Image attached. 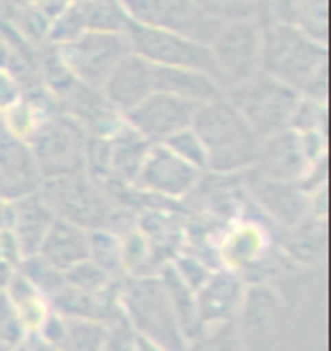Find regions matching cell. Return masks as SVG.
I'll return each mask as SVG.
<instances>
[{
    "label": "cell",
    "instance_id": "6da1fadb",
    "mask_svg": "<svg viewBox=\"0 0 331 351\" xmlns=\"http://www.w3.org/2000/svg\"><path fill=\"white\" fill-rule=\"evenodd\" d=\"M261 71L327 104V46L297 25L261 27Z\"/></svg>",
    "mask_w": 331,
    "mask_h": 351
},
{
    "label": "cell",
    "instance_id": "7a4b0ae2",
    "mask_svg": "<svg viewBox=\"0 0 331 351\" xmlns=\"http://www.w3.org/2000/svg\"><path fill=\"white\" fill-rule=\"evenodd\" d=\"M191 127L205 145L207 173L236 175L254 168L261 138L225 95L200 104Z\"/></svg>",
    "mask_w": 331,
    "mask_h": 351
},
{
    "label": "cell",
    "instance_id": "3957f363",
    "mask_svg": "<svg viewBox=\"0 0 331 351\" xmlns=\"http://www.w3.org/2000/svg\"><path fill=\"white\" fill-rule=\"evenodd\" d=\"M39 195L55 213V218L73 222L87 231H114L120 220V206L100 186L93 184L84 173L69 177L43 179Z\"/></svg>",
    "mask_w": 331,
    "mask_h": 351
},
{
    "label": "cell",
    "instance_id": "277c9868",
    "mask_svg": "<svg viewBox=\"0 0 331 351\" xmlns=\"http://www.w3.org/2000/svg\"><path fill=\"white\" fill-rule=\"evenodd\" d=\"M225 98L238 109V114L245 118L254 134L263 138L275 132L288 130L297 104L304 95L261 71L245 84L229 88Z\"/></svg>",
    "mask_w": 331,
    "mask_h": 351
},
{
    "label": "cell",
    "instance_id": "5b68a950",
    "mask_svg": "<svg viewBox=\"0 0 331 351\" xmlns=\"http://www.w3.org/2000/svg\"><path fill=\"white\" fill-rule=\"evenodd\" d=\"M125 319L137 333L155 340L166 351H186V338L163 293L159 276L132 279L120 290Z\"/></svg>",
    "mask_w": 331,
    "mask_h": 351
},
{
    "label": "cell",
    "instance_id": "8992f818",
    "mask_svg": "<svg viewBox=\"0 0 331 351\" xmlns=\"http://www.w3.org/2000/svg\"><path fill=\"white\" fill-rule=\"evenodd\" d=\"M89 134L66 111H55L41 121L27 145L43 179L84 173V145Z\"/></svg>",
    "mask_w": 331,
    "mask_h": 351
},
{
    "label": "cell",
    "instance_id": "52a82bcc",
    "mask_svg": "<svg viewBox=\"0 0 331 351\" xmlns=\"http://www.w3.org/2000/svg\"><path fill=\"white\" fill-rule=\"evenodd\" d=\"M209 50L216 64L218 84L227 93L261 73V25L254 19L227 21L209 43Z\"/></svg>",
    "mask_w": 331,
    "mask_h": 351
},
{
    "label": "cell",
    "instance_id": "ba28073f",
    "mask_svg": "<svg viewBox=\"0 0 331 351\" xmlns=\"http://www.w3.org/2000/svg\"><path fill=\"white\" fill-rule=\"evenodd\" d=\"M120 5L132 23L182 34L205 46L214 41L225 23L207 14L195 0H120Z\"/></svg>",
    "mask_w": 331,
    "mask_h": 351
},
{
    "label": "cell",
    "instance_id": "9c48e42d",
    "mask_svg": "<svg viewBox=\"0 0 331 351\" xmlns=\"http://www.w3.org/2000/svg\"><path fill=\"white\" fill-rule=\"evenodd\" d=\"M73 77L100 91L118 62L132 52L127 32H84L75 41L57 48Z\"/></svg>",
    "mask_w": 331,
    "mask_h": 351
},
{
    "label": "cell",
    "instance_id": "30bf717a",
    "mask_svg": "<svg viewBox=\"0 0 331 351\" xmlns=\"http://www.w3.org/2000/svg\"><path fill=\"white\" fill-rule=\"evenodd\" d=\"M125 32L130 36V46L134 55L148 59L150 64L200 71V73L212 75L218 82L212 50H209V46H205V43L191 41L182 34L166 32V29L143 27V25L132 23V21Z\"/></svg>",
    "mask_w": 331,
    "mask_h": 351
},
{
    "label": "cell",
    "instance_id": "8fae6325",
    "mask_svg": "<svg viewBox=\"0 0 331 351\" xmlns=\"http://www.w3.org/2000/svg\"><path fill=\"white\" fill-rule=\"evenodd\" d=\"M198 107L200 104L177 98V95L155 91L146 100H141L137 107L123 114V121L132 130H137L148 143L159 145L166 143L172 134L191 127Z\"/></svg>",
    "mask_w": 331,
    "mask_h": 351
},
{
    "label": "cell",
    "instance_id": "7c38bea8",
    "mask_svg": "<svg viewBox=\"0 0 331 351\" xmlns=\"http://www.w3.org/2000/svg\"><path fill=\"white\" fill-rule=\"evenodd\" d=\"M202 175V170L193 168L159 143L150 147L132 189L161 199H184L198 186Z\"/></svg>",
    "mask_w": 331,
    "mask_h": 351
},
{
    "label": "cell",
    "instance_id": "4fadbf2b",
    "mask_svg": "<svg viewBox=\"0 0 331 351\" xmlns=\"http://www.w3.org/2000/svg\"><path fill=\"white\" fill-rule=\"evenodd\" d=\"M311 168L313 166L304 152L302 136L288 127V130L275 132L259 141L257 161L250 170L259 177L273 179V182L302 184Z\"/></svg>",
    "mask_w": 331,
    "mask_h": 351
},
{
    "label": "cell",
    "instance_id": "5bb4252c",
    "mask_svg": "<svg viewBox=\"0 0 331 351\" xmlns=\"http://www.w3.org/2000/svg\"><path fill=\"white\" fill-rule=\"evenodd\" d=\"M247 189H250V195L261 211L284 229L297 227L299 222L313 215L311 193L304 191L299 184L273 182V179L252 173Z\"/></svg>",
    "mask_w": 331,
    "mask_h": 351
},
{
    "label": "cell",
    "instance_id": "9a60e30c",
    "mask_svg": "<svg viewBox=\"0 0 331 351\" xmlns=\"http://www.w3.org/2000/svg\"><path fill=\"white\" fill-rule=\"evenodd\" d=\"M43 177L25 141L16 138L0 121V199H21L39 193Z\"/></svg>",
    "mask_w": 331,
    "mask_h": 351
},
{
    "label": "cell",
    "instance_id": "2e32d148",
    "mask_svg": "<svg viewBox=\"0 0 331 351\" xmlns=\"http://www.w3.org/2000/svg\"><path fill=\"white\" fill-rule=\"evenodd\" d=\"M245 283L236 270H218L209 274L200 290H195V311L200 326H218L238 315L243 304Z\"/></svg>",
    "mask_w": 331,
    "mask_h": 351
},
{
    "label": "cell",
    "instance_id": "e0dca14e",
    "mask_svg": "<svg viewBox=\"0 0 331 351\" xmlns=\"http://www.w3.org/2000/svg\"><path fill=\"white\" fill-rule=\"evenodd\" d=\"M100 93L120 116L127 114L141 100H146L150 93H155V64L130 52L111 71Z\"/></svg>",
    "mask_w": 331,
    "mask_h": 351
},
{
    "label": "cell",
    "instance_id": "ac0fdd59",
    "mask_svg": "<svg viewBox=\"0 0 331 351\" xmlns=\"http://www.w3.org/2000/svg\"><path fill=\"white\" fill-rule=\"evenodd\" d=\"M89 250H91V243H89L87 229L73 225V222H66L62 218H55L46 238H43L39 254L46 261H50L57 270L66 272L73 265L87 261Z\"/></svg>",
    "mask_w": 331,
    "mask_h": 351
},
{
    "label": "cell",
    "instance_id": "d6986e66",
    "mask_svg": "<svg viewBox=\"0 0 331 351\" xmlns=\"http://www.w3.org/2000/svg\"><path fill=\"white\" fill-rule=\"evenodd\" d=\"M155 91L177 95L195 104L212 102L222 98L225 91L218 82L207 73L191 69H175V66H157L155 64Z\"/></svg>",
    "mask_w": 331,
    "mask_h": 351
},
{
    "label": "cell",
    "instance_id": "ffe728a7",
    "mask_svg": "<svg viewBox=\"0 0 331 351\" xmlns=\"http://www.w3.org/2000/svg\"><path fill=\"white\" fill-rule=\"evenodd\" d=\"M279 313V302L266 286H252L245 290L243 304L238 308L240 335L247 347H257L273 333L275 317Z\"/></svg>",
    "mask_w": 331,
    "mask_h": 351
},
{
    "label": "cell",
    "instance_id": "44dd1931",
    "mask_svg": "<svg viewBox=\"0 0 331 351\" xmlns=\"http://www.w3.org/2000/svg\"><path fill=\"white\" fill-rule=\"evenodd\" d=\"M55 222V213L43 202L39 193L25 195L21 199H14V236L21 245L23 256L39 254V247L46 238L48 229Z\"/></svg>",
    "mask_w": 331,
    "mask_h": 351
},
{
    "label": "cell",
    "instance_id": "7402d4cb",
    "mask_svg": "<svg viewBox=\"0 0 331 351\" xmlns=\"http://www.w3.org/2000/svg\"><path fill=\"white\" fill-rule=\"evenodd\" d=\"M152 143H148L137 130L123 121V125L109 136V152H111V175L118 184L132 186L139 170L146 161Z\"/></svg>",
    "mask_w": 331,
    "mask_h": 351
},
{
    "label": "cell",
    "instance_id": "603a6c76",
    "mask_svg": "<svg viewBox=\"0 0 331 351\" xmlns=\"http://www.w3.org/2000/svg\"><path fill=\"white\" fill-rule=\"evenodd\" d=\"M266 231L252 220H240L234 229L227 231L220 245V256L229 270L250 267L266 252Z\"/></svg>",
    "mask_w": 331,
    "mask_h": 351
},
{
    "label": "cell",
    "instance_id": "cb8c5ba5",
    "mask_svg": "<svg viewBox=\"0 0 331 351\" xmlns=\"http://www.w3.org/2000/svg\"><path fill=\"white\" fill-rule=\"evenodd\" d=\"M5 293L10 297V302L14 304V308H16L27 335H34L39 331V326L43 324L46 315L50 313L48 300L16 270H14L10 283H7Z\"/></svg>",
    "mask_w": 331,
    "mask_h": 351
},
{
    "label": "cell",
    "instance_id": "d4e9b609",
    "mask_svg": "<svg viewBox=\"0 0 331 351\" xmlns=\"http://www.w3.org/2000/svg\"><path fill=\"white\" fill-rule=\"evenodd\" d=\"M159 281L163 286V293L168 297V304L175 313L179 328H182L184 338L189 340L198 331V311H195V293L182 281V276L172 267V263H166L159 270Z\"/></svg>",
    "mask_w": 331,
    "mask_h": 351
},
{
    "label": "cell",
    "instance_id": "484cf974",
    "mask_svg": "<svg viewBox=\"0 0 331 351\" xmlns=\"http://www.w3.org/2000/svg\"><path fill=\"white\" fill-rule=\"evenodd\" d=\"M118 252H120V265L123 272H127L132 279L150 276L163 265H157V254L146 236L137 227H127L123 234H118Z\"/></svg>",
    "mask_w": 331,
    "mask_h": 351
},
{
    "label": "cell",
    "instance_id": "4316f807",
    "mask_svg": "<svg viewBox=\"0 0 331 351\" xmlns=\"http://www.w3.org/2000/svg\"><path fill=\"white\" fill-rule=\"evenodd\" d=\"M87 32H125L130 19L120 0H75Z\"/></svg>",
    "mask_w": 331,
    "mask_h": 351
},
{
    "label": "cell",
    "instance_id": "83f0119b",
    "mask_svg": "<svg viewBox=\"0 0 331 351\" xmlns=\"http://www.w3.org/2000/svg\"><path fill=\"white\" fill-rule=\"evenodd\" d=\"M322 241H325V222L311 215L304 222H299L297 227L286 229L284 250L293 258L304 261V263H313L322 252Z\"/></svg>",
    "mask_w": 331,
    "mask_h": 351
},
{
    "label": "cell",
    "instance_id": "f1b7e54d",
    "mask_svg": "<svg viewBox=\"0 0 331 351\" xmlns=\"http://www.w3.org/2000/svg\"><path fill=\"white\" fill-rule=\"evenodd\" d=\"M137 229L148 238L157 254L161 250L172 247L179 241V236H182V227L175 220V215L166 211H146L141 215Z\"/></svg>",
    "mask_w": 331,
    "mask_h": 351
},
{
    "label": "cell",
    "instance_id": "f546056e",
    "mask_svg": "<svg viewBox=\"0 0 331 351\" xmlns=\"http://www.w3.org/2000/svg\"><path fill=\"white\" fill-rule=\"evenodd\" d=\"M16 272L23 274L25 279L32 283L43 297H46V300L55 295L57 290L66 283L64 272L57 270L50 261H46L41 256V254H30V256H23L21 258V263L16 265Z\"/></svg>",
    "mask_w": 331,
    "mask_h": 351
},
{
    "label": "cell",
    "instance_id": "4dcf8cb0",
    "mask_svg": "<svg viewBox=\"0 0 331 351\" xmlns=\"http://www.w3.org/2000/svg\"><path fill=\"white\" fill-rule=\"evenodd\" d=\"M104 338H107V322L66 319V351H102Z\"/></svg>",
    "mask_w": 331,
    "mask_h": 351
},
{
    "label": "cell",
    "instance_id": "1f68e13d",
    "mask_svg": "<svg viewBox=\"0 0 331 351\" xmlns=\"http://www.w3.org/2000/svg\"><path fill=\"white\" fill-rule=\"evenodd\" d=\"M89 243H91L89 258H91L100 270L107 272L111 279H118V274L123 272V265H120L116 231H109V229L89 231Z\"/></svg>",
    "mask_w": 331,
    "mask_h": 351
},
{
    "label": "cell",
    "instance_id": "d6a6232c",
    "mask_svg": "<svg viewBox=\"0 0 331 351\" xmlns=\"http://www.w3.org/2000/svg\"><path fill=\"white\" fill-rule=\"evenodd\" d=\"M295 25L311 39L327 46V0H293Z\"/></svg>",
    "mask_w": 331,
    "mask_h": 351
},
{
    "label": "cell",
    "instance_id": "836d02e7",
    "mask_svg": "<svg viewBox=\"0 0 331 351\" xmlns=\"http://www.w3.org/2000/svg\"><path fill=\"white\" fill-rule=\"evenodd\" d=\"M84 32H87V25H84V19H82V14H80V7L75 0H71V3L64 7V12L50 23L48 46H55V48L66 46V43L75 41Z\"/></svg>",
    "mask_w": 331,
    "mask_h": 351
},
{
    "label": "cell",
    "instance_id": "e575fe53",
    "mask_svg": "<svg viewBox=\"0 0 331 351\" xmlns=\"http://www.w3.org/2000/svg\"><path fill=\"white\" fill-rule=\"evenodd\" d=\"M168 147L170 152H175L179 159H184L186 163H191L193 168L202 170L207 173V152H205V145L202 141L198 138V134L193 132V127H186V130L172 134V136L161 143Z\"/></svg>",
    "mask_w": 331,
    "mask_h": 351
},
{
    "label": "cell",
    "instance_id": "d590c367",
    "mask_svg": "<svg viewBox=\"0 0 331 351\" xmlns=\"http://www.w3.org/2000/svg\"><path fill=\"white\" fill-rule=\"evenodd\" d=\"M64 279L69 286L84 290V293H100V290H104L111 281H114L107 272L100 270L91 258L82 261V263L73 265L71 270H66Z\"/></svg>",
    "mask_w": 331,
    "mask_h": 351
},
{
    "label": "cell",
    "instance_id": "8d00e7d4",
    "mask_svg": "<svg viewBox=\"0 0 331 351\" xmlns=\"http://www.w3.org/2000/svg\"><path fill=\"white\" fill-rule=\"evenodd\" d=\"M23 340H27V331L23 322H21L16 308H14V304L10 302V297L3 290L0 293V345L12 349L21 345Z\"/></svg>",
    "mask_w": 331,
    "mask_h": 351
},
{
    "label": "cell",
    "instance_id": "74e56055",
    "mask_svg": "<svg viewBox=\"0 0 331 351\" xmlns=\"http://www.w3.org/2000/svg\"><path fill=\"white\" fill-rule=\"evenodd\" d=\"M254 21L261 27L295 25V3L293 0H257Z\"/></svg>",
    "mask_w": 331,
    "mask_h": 351
},
{
    "label": "cell",
    "instance_id": "f35d334b",
    "mask_svg": "<svg viewBox=\"0 0 331 351\" xmlns=\"http://www.w3.org/2000/svg\"><path fill=\"white\" fill-rule=\"evenodd\" d=\"M202 10L220 21H238V19H254L257 0H195Z\"/></svg>",
    "mask_w": 331,
    "mask_h": 351
},
{
    "label": "cell",
    "instance_id": "ab89813d",
    "mask_svg": "<svg viewBox=\"0 0 331 351\" xmlns=\"http://www.w3.org/2000/svg\"><path fill=\"white\" fill-rule=\"evenodd\" d=\"M172 267H175L177 274L182 276V281L193 290V293L200 290L202 283H205L209 279V274H212V267H209L200 256H195V254H182V256H177L172 261Z\"/></svg>",
    "mask_w": 331,
    "mask_h": 351
},
{
    "label": "cell",
    "instance_id": "60d3db41",
    "mask_svg": "<svg viewBox=\"0 0 331 351\" xmlns=\"http://www.w3.org/2000/svg\"><path fill=\"white\" fill-rule=\"evenodd\" d=\"M102 351H137L134 345V328L125 317L114 319L107 324V338H104Z\"/></svg>",
    "mask_w": 331,
    "mask_h": 351
},
{
    "label": "cell",
    "instance_id": "b9f144b4",
    "mask_svg": "<svg viewBox=\"0 0 331 351\" xmlns=\"http://www.w3.org/2000/svg\"><path fill=\"white\" fill-rule=\"evenodd\" d=\"M34 335H39L41 340H46L48 345L57 347L59 351H66V319L57 313L50 311Z\"/></svg>",
    "mask_w": 331,
    "mask_h": 351
},
{
    "label": "cell",
    "instance_id": "7bdbcfd3",
    "mask_svg": "<svg viewBox=\"0 0 331 351\" xmlns=\"http://www.w3.org/2000/svg\"><path fill=\"white\" fill-rule=\"evenodd\" d=\"M23 98V84L12 71L0 69V116Z\"/></svg>",
    "mask_w": 331,
    "mask_h": 351
},
{
    "label": "cell",
    "instance_id": "ee69618b",
    "mask_svg": "<svg viewBox=\"0 0 331 351\" xmlns=\"http://www.w3.org/2000/svg\"><path fill=\"white\" fill-rule=\"evenodd\" d=\"M14 229V202L0 199V231Z\"/></svg>",
    "mask_w": 331,
    "mask_h": 351
},
{
    "label": "cell",
    "instance_id": "f6af8a7d",
    "mask_svg": "<svg viewBox=\"0 0 331 351\" xmlns=\"http://www.w3.org/2000/svg\"><path fill=\"white\" fill-rule=\"evenodd\" d=\"M134 345H137V351H166L161 345H157L155 340L146 338V335H141L134 331Z\"/></svg>",
    "mask_w": 331,
    "mask_h": 351
},
{
    "label": "cell",
    "instance_id": "bcb514c9",
    "mask_svg": "<svg viewBox=\"0 0 331 351\" xmlns=\"http://www.w3.org/2000/svg\"><path fill=\"white\" fill-rule=\"evenodd\" d=\"M27 347L30 351H59L57 347L48 345L46 340H41L39 335H27Z\"/></svg>",
    "mask_w": 331,
    "mask_h": 351
},
{
    "label": "cell",
    "instance_id": "7dc6e473",
    "mask_svg": "<svg viewBox=\"0 0 331 351\" xmlns=\"http://www.w3.org/2000/svg\"><path fill=\"white\" fill-rule=\"evenodd\" d=\"M10 351H30V347H27V340H23L21 345H16V347H12Z\"/></svg>",
    "mask_w": 331,
    "mask_h": 351
},
{
    "label": "cell",
    "instance_id": "c3c4849f",
    "mask_svg": "<svg viewBox=\"0 0 331 351\" xmlns=\"http://www.w3.org/2000/svg\"><path fill=\"white\" fill-rule=\"evenodd\" d=\"M27 3H39V0H27Z\"/></svg>",
    "mask_w": 331,
    "mask_h": 351
}]
</instances>
